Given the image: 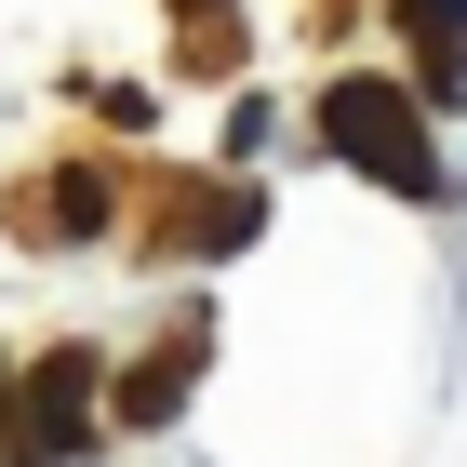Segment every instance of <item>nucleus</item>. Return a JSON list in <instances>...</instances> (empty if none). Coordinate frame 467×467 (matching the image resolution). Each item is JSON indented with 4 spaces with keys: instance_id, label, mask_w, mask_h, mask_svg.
Segmentation results:
<instances>
[{
    "instance_id": "f257e3e1",
    "label": "nucleus",
    "mask_w": 467,
    "mask_h": 467,
    "mask_svg": "<svg viewBox=\"0 0 467 467\" xmlns=\"http://www.w3.org/2000/svg\"><path fill=\"white\" fill-rule=\"evenodd\" d=\"M321 134H334V161H360V174H388L400 201H428V187H441L428 134H414V108H400L388 80H334V94H321Z\"/></svg>"
},
{
    "instance_id": "7ed1b4c3",
    "label": "nucleus",
    "mask_w": 467,
    "mask_h": 467,
    "mask_svg": "<svg viewBox=\"0 0 467 467\" xmlns=\"http://www.w3.org/2000/svg\"><path fill=\"white\" fill-rule=\"evenodd\" d=\"M187 388H201V348H174V360H147L134 388H120V414H134V428H161V414H174Z\"/></svg>"
},
{
    "instance_id": "20e7f679",
    "label": "nucleus",
    "mask_w": 467,
    "mask_h": 467,
    "mask_svg": "<svg viewBox=\"0 0 467 467\" xmlns=\"http://www.w3.org/2000/svg\"><path fill=\"white\" fill-rule=\"evenodd\" d=\"M400 14H414V40H428V67H441V94H454V80H467V0H400Z\"/></svg>"
},
{
    "instance_id": "f03ea898",
    "label": "nucleus",
    "mask_w": 467,
    "mask_h": 467,
    "mask_svg": "<svg viewBox=\"0 0 467 467\" xmlns=\"http://www.w3.org/2000/svg\"><path fill=\"white\" fill-rule=\"evenodd\" d=\"M94 454V348H54L14 400V467H67Z\"/></svg>"
}]
</instances>
